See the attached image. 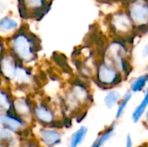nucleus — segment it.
<instances>
[{"label":"nucleus","instance_id":"1","mask_svg":"<svg viewBox=\"0 0 148 147\" xmlns=\"http://www.w3.org/2000/svg\"><path fill=\"white\" fill-rule=\"evenodd\" d=\"M94 103V94L90 82L79 77L71 80L61 95V110L63 118H84Z\"/></svg>","mask_w":148,"mask_h":147},{"label":"nucleus","instance_id":"2","mask_svg":"<svg viewBox=\"0 0 148 147\" xmlns=\"http://www.w3.org/2000/svg\"><path fill=\"white\" fill-rule=\"evenodd\" d=\"M41 49L38 37L25 28H22L10 39L8 51L22 64L33 68L32 66L36 64Z\"/></svg>","mask_w":148,"mask_h":147},{"label":"nucleus","instance_id":"3","mask_svg":"<svg viewBox=\"0 0 148 147\" xmlns=\"http://www.w3.org/2000/svg\"><path fill=\"white\" fill-rule=\"evenodd\" d=\"M99 56L114 65L126 80L134 71L132 48L125 40L113 39L101 50Z\"/></svg>","mask_w":148,"mask_h":147},{"label":"nucleus","instance_id":"4","mask_svg":"<svg viewBox=\"0 0 148 147\" xmlns=\"http://www.w3.org/2000/svg\"><path fill=\"white\" fill-rule=\"evenodd\" d=\"M63 115L54 102L44 97L34 95L33 120L34 125L40 126H56L61 129L64 127Z\"/></svg>","mask_w":148,"mask_h":147},{"label":"nucleus","instance_id":"5","mask_svg":"<svg viewBox=\"0 0 148 147\" xmlns=\"http://www.w3.org/2000/svg\"><path fill=\"white\" fill-rule=\"evenodd\" d=\"M126 81L119 70L110 62L101 57L96 61L94 78L92 81L103 91L117 88Z\"/></svg>","mask_w":148,"mask_h":147},{"label":"nucleus","instance_id":"6","mask_svg":"<svg viewBox=\"0 0 148 147\" xmlns=\"http://www.w3.org/2000/svg\"><path fill=\"white\" fill-rule=\"evenodd\" d=\"M12 92L14 95L12 111L24 120L28 124L33 126L34 96H32L31 94L28 93L27 91L20 88H12Z\"/></svg>","mask_w":148,"mask_h":147},{"label":"nucleus","instance_id":"7","mask_svg":"<svg viewBox=\"0 0 148 147\" xmlns=\"http://www.w3.org/2000/svg\"><path fill=\"white\" fill-rule=\"evenodd\" d=\"M0 126L23 139H29L32 136V126L12 110L0 113Z\"/></svg>","mask_w":148,"mask_h":147},{"label":"nucleus","instance_id":"8","mask_svg":"<svg viewBox=\"0 0 148 147\" xmlns=\"http://www.w3.org/2000/svg\"><path fill=\"white\" fill-rule=\"evenodd\" d=\"M32 135L41 147H57L63 140L62 129L56 126H32Z\"/></svg>","mask_w":148,"mask_h":147},{"label":"nucleus","instance_id":"9","mask_svg":"<svg viewBox=\"0 0 148 147\" xmlns=\"http://www.w3.org/2000/svg\"><path fill=\"white\" fill-rule=\"evenodd\" d=\"M20 64L21 62H19L9 51L0 56V78L4 83L11 87Z\"/></svg>","mask_w":148,"mask_h":147},{"label":"nucleus","instance_id":"10","mask_svg":"<svg viewBox=\"0 0 148 147\" xmlns=\"http://www.w3.org/2000/svg\"><path fill=\"white\" fill-rule=\"evenodd\" d=\"M129 17L134 27L148 23V4L137 0L130 5Z\"/></svg>","mask_w":148,"mask_h":147},{"label":"nucleus","instance_id":"11","mask_svg":"<svg viewBox=\"0 0 148 147\" xmlns=\"http://www.w3.org/2000/svg\"><path fill=\"white\" fill-rule=\"evenodd\" d=\"M117 122V120H114L108 126L100 132L89 147H103L107 143H108L115 136Z\"/></svg>","mask_w":148,"mask_h":147},{"label":"nucleus","instance_id":"12","mask_svg":"<svg viewBox=\"0 0 148 147\" xmlns=\"http://www.w3.org/2000/svg\"><path fill=\"white\" fill-rule=\"evenodd\" d=\"M14 95L12 88L6 83L0 87V113L12 110Z\"/></svg>","mask_w":148,"mask_h":147},{"label":"nucleus","instance_id":"13","mask_svg":"<svg viewBox=\"0 0 148 147\" xmlns=\"http://www.w3.org/2000/svg\"><path fill=\"white\" fill-rule=\"evenodd\" d=\"M148 87V72H144L134 77L129 81V90L133 94H141Z\"/></svg>","mask_w":148,"mask_h":147},{"label":"nucleus","instance_id":"14","mask_svg":"<svg viewBox=\"0 0 148 147\" xmlns=\"http://www.w3.org/2000/svg\"><path fill=\"white\" fill-rule=\"evenodd\" d=\"M88 134V127L82 125L75 129L69 137L68 147H80L86 140Z\"/></svg>","mask_w":148,"mask_h":147},{"label":"nucleus","instance_id":"15","mask_svg":"<svg viewBox=\"0 0 148 147\" xmlns=\"http://www.w3.org/2000/svg\"><path fill=\"white\" fill-rule=\"evenodd\" d=\"M134 94H132V92L129 89H127L125 91V93L122 94L121 100L120 101L118 106L115 108V113H114V120L119 121L120 120L122 119V117L124 116L127 108L128 107V105L130 104L132 99H133Z\"/></svg>","mask_w":148,"mask_h":147},{"label":"nucleus","instance_id":"16","mask_svg":"<svg viewBox=\"0 0 148 147\" xmlns=\"http://www.w3.org/2000/svg\"><path fill=\"white\" fill-rule=\"evenodd\" d=\"M122 94L117 89H110L106 91L103 97V103L108 110H113L116 108L120 101L121 100Z\"/></svg>","mask_w":148,"mask_h":147},{"label":"nucleus","instance_id":"17","mask_svg":"<svg viewBox=\"0 0 148 147\" xmlns=\"http://www.w3.org/2000/svg\"><path fill=\"white\" fill-rule=\"evenodd\" d=\"M148 108L147 104L141 99V101L135 106L131 113V120L134 124H138L141 122L143 116Z\"/></svg>","mask_w":148,"mask_h":147},{"label":"nucleus","instance_id":"18","mask_svg":"<svg viewBox=\"0 0 148 147\" xmlns=\"http://www.w3.org/2000/svg\"><path fill=\"white\" fill-rule=\"evenodd\" d=\"M17 23L9 17H4L0 20V31L1 32H9L14 30L17 28Z\"/></svg>","mask_w":148,"mask_h":147},{"label":"nucleus","instance_id":"19","mask_svg":"<svg viewBox=\"0 0 148 147\" xmlns=\"http://www.w3.org/2000/svg\"><path fill=\"white\" fill-rule=\"evenodd\" d=\"M124 147H134V139L131 133H127L126 135Z\"/></svg>","mask_w":148,"mask_h":147},{"label":"nucleus","instance_id":"20","mask_svg":"<svg viewBox=\"0 0 148 147\" xmlns=\"http://www.w3.org/2000/svg\"><path fill=\"white\" fill-rule=\"evenodd\" d=\"M141 123H142V125H143L146 128H147L148 129V108L147 109V111H146V113H145V114H144V116H143V119H142V120H141Z\"/></svg>","mask_w":148,"mask_h":147},{"label":"nucleus","instance_id":"21","mask_svg":"<svg viewBox=\"0 0 148 147\" xmlns=\"http://www.w3.org/2000/svg\"><path fill=\"white\" fill-rule=\"evenodd\" d=\"M141 56H142L144 59L148 58V43L147 44H146V45L143 47V49H142V50H141Z\"/></svg>","mask_w":148,"mask_h":147},{"label":"nucleus","instance_id":"22","mask_svg":"<svg viewBox=\"0 0 148 147\" xmlns=\"http://www.w3.org/2000/svg\"><path fill=\"white\" fill-rule=\"evenodd\" d=\"M142 100L147 104L148 106V87L146 88V90L143 92V98H142Z\"/></svg>","mask_w":148,"mask_h":147},{"label":"nucleus","instance_id":"23","mask_svg":"<svg viewBox=\"0 0 148 147\" xmlns=\"http://www.w3.org/2000/svg\"><path fill=\"white\" fill-rule=\"evenodd\" d=\"M26 143L28 144V142H27V140H26ZM23 147H41L39 145H38V143L36 142H36L33 144V146H29V144H28L27 146H25V144H24V142H23Z\"/></svg>","mask_w":148,"mask_h":147},{"label":"nucleus","instance_id":"24","mask_svg":"<svg viewBox=\"0 0 148 147\" xmlns=\"http://www.w3.org/2000/svg\"><path fill=\"white\" fill-rule=\"evenodd\" d=\"M137 147H148V142H146V143H144V144H142V145H140V146Z\"/></svg>","mask_w":148,"mask_h":147},{"label":"nucleus","instance_id":"25","mask_svg":"<svg viewBox=\"0 0 148 147\" xmlns=\"http://www.w3.org/2000/svg\"><path fill=\"white\" fill-rule=\"evenodd\" d=\"M106 2H119V1H123V0H105Z\"/></svg>","mask_w":148,"mask_h":147},{"label":"nucleus","instance_id":"26","mask_svg":"<svg viewBox=\"0 0 148 147\" xmlns=\"http://www.w3.org/2000/svg\"><path fill=\"white\" fill-rule=\"evenodd\" d=\"M145 70H146V72H148V62L147 63L146 67H145Z\"/></svg>","mask_w":148,"mask_h":147},{"label":"nucleus","instance_id":"27","mask_svg":"<svg viewBox=\"0 0 148 147\" xmlns=\"http://www.w3.org/2000/svg\"><path fill=\"white\" fill-rule=\"evenodd\" d=\"M3 83H4V82H3V81H2V79L0 78V87H1V86H2V85L3 84Z\"/></svg>","mask_w":148,"mask_h":147}]
</instances>
